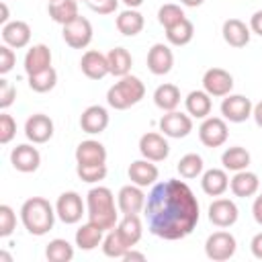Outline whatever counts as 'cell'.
I'll list each match as a JSON object with an SVG mask.
<instances>
[{"label": "cell", "mask_w": 262, "mask_h": 262, "mask_svg": "<svg viewBox=\"0 0 262 262\" xmlns=\"http://www.w3.org/2000/svg\"><path fill=\"white\" fill-rule=\"evenodd\" d=\"M145 221L156 237L176 242L192 233L199 223V201L184 180L168 178L154 184L145 201Z\"/></svg>", "instance_id": "1"}, {"label": "cell", "mask_w": 262, "mask_h": 262, "mask_svg": "<svg viewBox=\"0 0 262 262\" xmlns=\"http://www.w3.org/2000/svg\"><path fill=\"white\" fill-rule=\"evenodd\" d=\"M119 207L115 205V194L106 186H94L86 194V215L88 221L108 231L119 223Z\"/></svg>", "instance_id": "2"}, {"label": "cell", "mask_w": 262, "mask_h": 262, "mask_svg": "<svg viewBox=\"0 0 262 262\" xmlns=\"http://www.w3.org/2000/svg\"><path fill=\"white\" fill-rule=\"evenodd\" d=\"M55 217H57L55 207L43 196H31L20 207V221H23L25 229L37 237H41L53 229Z\"/></svg>", "instance_id": "3"}, {"label": "cell", "mask_w": 262, "mask_h": 262, "mask_svg": "<svg viewBox=\"0 0 262 262\" xmlns=\"http://www.w3.org/2000/svg\"><path fill=\"white\" fill-rule=\"evenodd\" d=\"M145 96V86L137 76H123L119 82H115L106 92V102L115 111H127L129 106L137 104Z\"/></svg>", "instance_id": "4"}, {"label": "cell", "mask_w": 262, "mask_h": 262, "mask_svg": "<svg viewBox=\"0 0 262 262\" xmlns=\"http://www.w3.org/2000/svg\"><path fill=\"white\" fill-rule=\"evenodd\" d=\"M237 242L229 231H213L205 242V254L213 262H225L233 258Z\"/></svg>", "instance_id": "5"}, {"label": "cell", "mask_w": 262, "mask_h": 262, "mask_svg": "<svg viewBox=\"0 0 262 262\" xmlns=\"http://www.w3.org/2000/svg\"><path fill=\"white\" fill-rule=\"evenodd\" d=\"M55 213L59 221H63L66 225H74L82 219V215H86V203L76 190H66L57 196Z\"/></svg>", "instance_id": "6"}, {"label": "cell", "mask_w": 262, "mask_h": 262, "mask_svg": "<svg viewBox=\"0 0 262 262\" xmlns=\"http://www.w3.org/2000/svg\"><path fill=\"white\" fill-rule=\"evenodd\" d=\"M229 129L223 117H207L199 127V139L205 147H221L227 141Z\"/></svg>", "instance_id": "7"}, {"label": "cell", "mask_w": 262, "mask_h": 262, "mask_svg": "<svg viewBox=\"0 0 262 262\" xmlns=\"http://www.w3.org/2000/svg\"><path fill=\"white\" fill-rule=\"evenodd\" d=\"M252 100L244 94H227L221 100V115L229 123H244L252 117Z\"/></svg>", "instance_id": "8"}, {"label": "cell", "mask_w": 262, "mask_h": 262, "mask_svg": "<svg viewBox=\"0 0 262 262\" xmlns=\"http://www.w3.org/2000/svg\"><path fill=\"white\" fill-rule=\"evenodd\" d=\"M203 90L211 96L223 98L233 90V76L223 68H209L203 74Z\"/></svg>", "instance_id": "9"}, {"label": "cell", "mask_w": 262, "mask_h": 262, "mask_svg": "<svg viewBox=\"0 0 262 262\" xmlns=\"http://www.w3.org/2000/svg\"><path fill=\"white\" fill-rule=\"evenodd\" d=\"M139 154L151 162H164L170 154V143L164 133L147 131L139 137Z\"/></svg>", "instance_id": "10"}, {"label": "cell", "mask_w": 262, "mask_h": 262, "mask_svg": "<svg viewBox=\"0 0 262 262\" xmlns=\"http://www.w3.org/2000/svg\"><path fill=\"white\" fill-rule=\"evenodd\" d=\"M61 35H63V41H66L72 49H84V47H88L90 41H92V25H90L88 18L78 16V18H74L72 23L63 25Z\"/></svg>", "instance_id": "11"}, {"label": "cell", "mask_w": 262, "mask_h": 262, "mask_svg": "<svg viewBox=\"0 0 262 262\" xmlns=\"http://www.w3.org/2000/svg\"><path fill=\"white\" fill-rule=\"evenodd\" d=\"M160 131L166 137L172 139H182L192 131V117L188 113H178V111H170L166 115H162L160 119Z\"/></svg>", "instance_id": "12"}, {"label": "cell", "mask_w": 262, "mask_h": 262, "mask_svg": "<svg viewBox=\"0 0 262 262\" xmlns=\"http://www.w3.org/2000/svg\"><path fill=\"white\" fill-rule=\"evenodd\" d=\"M209 221L215 225V227H231L235 225L237 217H239V209L237 205L231 201V199H215L211 205H209V213H207Z\"/></svg>", "instance_id": "13"}, {"label": "cell", "mask_w": 262, "mask_h": 262, "mask_svg": "<svg viewBox=\"0 0 262 262\" xmlns=\"http://www.w3.org/2000/svg\"><path fill=\"white\" fill-rule=\"evenodd\" d=\"M145 201H147V196H145L143 188L133 184V182L121 186V190L117 194V207H119V211L123 215H129V213H137L139 215L145 209Z\"/></svg>", "instance_id": "14"}, {"label": "cell", "mask_w": 262, "mask_h": 262, "mask_svg": "<svg viewBox=\"0 0 262 262\" xmlns=\"http://www.w3.org/2000/svg\"><path fill=\"white\" fill-rule=\"evenodd\" d=\"M10 164H12L14 170H18L23 174H31V172H35L39 168L41 154L31 143H20L10 151Z\"/></svg>", "instance_id": "15"}, {"label": "cell", "mask_w": 262, "mask_h": 262, "mask_svg": "<svg viewBox=\"0 0 262 262\" xmlns=\"http://www.w3.org/2000/svg\"><path fill=\"white\" fill-rule=\"evenodd\" d=\"M25 135L31 143H47L53 137V121L43 113H35L25 123Z\"/></svg>", "instance_id": "16"}, {"label": "cell", "mask_w": 262, "mask_h": 262, "mask_svg": "<svg viewBox=\"0 0 262 262\" xmlns=\"http://www.w3.org/2000/svg\"><path fill=\"white\" fill-rule=\"evenodd\" d=\"M174 66V53L166 43H154L147 51V70L154 76H166Z\"/></svg>", "instance_id": "17"}, {"label": "cell", "mask_w": 262, "mask_h": 262, "mask_svg": "<svg viewBox=\"0 0 262 262\" xmlns=\"http://www.w3.org/2000/svg\"><path fill=\"white\" fill-rule=\"evenodd\" d=\"M80 127L88 135H98L108 127V113L100 104H90L80 115Z\"/></svg>", "instance_id": "18"}, {"label": "cell", "mask_w": 262, "mask_h": 262, "mask_svg": "<svg viewBox=\"0 0 262 262\" xmlns=\"http://www.w3.org/2000/svg\"><path fill=\"white\" fill-rule=\"evenodd\" d=\"M80 70L86 78L90 80H102L104 76H108V61H106V55L96 51V49H88L84 51L82 59H80Z\"/></svg>", "instance_id": "19"}, {"label": "cell", "mask_w": 262, "mask_h": 262, "mask_svg": "<svg viewBox=\"0 0 262 262\" xmlns=\"http://www.w3.org/2000/svg\"><path fill=\"white\" fill-rule=\"evenodd\" d=\"M127 176H129V180H131L133 184L145 188V186L156 184V180H158V176H160V170H158L156 162L143 158V160L131 162V166H129V170H127Z\"/></svg>", "instance_id": "20"}, {"label": "cell", "mask_w": 262, "mask_h": 262, "mask_svg": "<svg viewBox=\"0 0 262 262\" xmlns=\"http://www.w3.org/2000/svg\"><path fill=\"white\" fill-rule=\"evenodd\" d=\"M2 41L12 49H23L31 41V27L25 20H10L2 25Z\"/></svg>", "instance_id": "21"}, {"label": "cell", "mask_w": 262, "mask_h": 262, "mask_svg": "<svg viewBox=\"0 0 262 262\" xmlns=\"http://www.w3.org/2000/svg\"><path fill=\"white\" fill-rule=\"evenodd\" d=\"M23 63H25V74L27 76L39 74V72L51 68V49L45 43H37V45L27 49Z\"/></svg>", "instance_id": "22"}, {"label": "cell", "mask_w": 262, "mask_h": 262, "mask_svg": "<svg viewBox=\"0 0 262 262\" xmlns=\"http://www.w3.org/2000/svg\"><path fill=\"white\" fill-rule=\"evenodd\" d=\"M221 33H223L225 43L229 47H235V49L246 47L250 43V35H252L250 27L239 18H227L221 27Z\"/></svg>", "instance_id": "23"}, {"label": "cell", "mask_w": 262, "mask_h": 262, "mask_svg": "<svg viewBox=\"0 0 262 262\" xmlns=\"http://www.w3.org/2000/svg\"><path fill=\"white\" fill-rule=\"evenodd\" d=\"M201 188L209 196H221L229 188V176L225 168H211L201 174Z\"/></svg>", "instance_id": "24"}, {"label": "cell", "mask_w": 262, "mask_h": 262, "mask_svg": "<svg viewBox=\"0 0 262 262\" xmlns=\"http://www.w3.org/2000/svg\"><path fill=\"white\" fill-rule=\"evenodd\" d=\"M229 188L235 196L248 199V196H254L258 192L260 178L250 170H239V172L233 174V178H229Z\"/></svg>", "instance_id": "25"}, {"label": "cell", "mask_w": 262, "mask_h": 262, "mask_svg": "<svg viewBox=\"0 0 262 262\" xmlns=\"http://www.w3.org/2000/svg\"><path fill=\"white\" fill-rule=\"evenodd\" d=\"M74 156L76 164H106V147L96 139L80 141Z\"/></svg>", "instance_id": "26"}, {"label": "cell", "mask_w": 262, "mask_h": 262, "mask_svg": "<svg viewBox=\"0 0 262 262\" xmlns=\"http://www.w3.org/2000/svg\"><path fill=\"white\" fill-rule=\"evenodd\" d=\"M117 31L125 37H135L143 31L145 27V18L137 8H125L123 12H119V16L115 18Z\"/></svg>", "instance_id": "27"}, {"label": "cell", "mask_w": 262, "mask_h": 262, "mask_svg": "<svg viewBox=\"0 0 262 262\" xmlns=\"http://www.w3.org/2000/svg\"><path fill=\"white\" fill-rule=\"evenodd\" d=\"M213 96L207 94L205 90H192L186 94L184 98V106H186V113L192 117V119H207L211 115V108H213Z\"/></svg>", "instance_id": "28"}, {"label": "cell", "mask_w": 262, "mask_h": 262, "mask_svg": "<svg viewBox=\"0 0 262 262\" xmlns=\"http://www.w3.org/2000/svg\"><path fill=\"white\" fill-rule=\"evenodd\" d=\"M104 233H106L104 229H100V227L94 225L92 221H86L84 225H80V227L76 229L74 239H76V246H78L80 250L90 252V250H94V248H98V246L102 244Z\"/></svg>", "instance_id": "29"}, {"label": "cell", "mask_w": 262, "mask_h": 262, "mask_svg": "<svg viewBox=\"0 0 262 262\" xmlns=\"http://www.w3.org/2000/svg\"><path fill=\"white\" fill-rule=\"evenodd\" d=\"M154 102L160 111L164 113H170V111H176L178 104H180V88L176 84H160L156 90H154Z\"/></svg>", "instance_id": "30"}, {"label": "cell", "mask_w": 262, "mask_h": 262, "mask_svg": "<svg viewBox=\"0 0 262 262\" xmlns=\"http://www.w3.org/2000/svg\"><path fill=\"white\" fill-rule=\"evenodd\" d=\"M117 231L121 233V237L133 248L141 235H143V225H141V219L137 213H129V215H123L117 223Z\"/></svg>", "instance_id": "31"}, {"label": "cell", "mask_w": 262, "mask_h": 262, "mask_svg": "<svg viewBox=\"0 0 262 262\" xmlns=\"http://www.w3.org/2000/svg\"><path fill=\"white\" fill-rule=\"evenodd\" d=\"M47 12H49L53 23L63 27V25H68L74 18L80 16L78 14V0H55V2H49Z\"/></svg>", "instance_id": "32"}, {"label": "cell", "mask_w": 262, "mask_h": 262, "mask_svg": "<svg viewBox=\"0 0 262 262\" xmlns=\"http://www.w3.org/2000/svg\"><path fill=\"white\" fill-rule=\"evenodd\" d=\"M106 61H108V72L117 78H123L131 72L133 66V57L125 47H113L106 53Z\"/></svg>", "instance_id": "33"}, {"label": "cell", "mask_w": 262, "mask_h": 262, "mask_svg": "<svg viewBox=\"0 0 262 262\" xmlns=\"http://www.w3.org/2000/svg\"><path fill=\"white\" fill-rule=\"evenodd\" d=\"M250 151L242 145H231L221 154V164L225 170L229 172H239V170H248L250 166Z\"/></svg>", "instance_id": "34"}, {"label": "cell", "mask_w": 262, "mask_h": 262, "mask_svg": "<svg viewBox=\"0 0 262 262\" xmlns=\"http://www.w3.org/2000/svg\"><path fill=\"white\" fill-rule=\"evenodd\" d=\"M164 31H166L168 43L174 45V47H184V45H188V43L192 41V37H194V25H192L186 16H184L182 20H178L176 25L164 29Z\"/></svg>", "instance_id": "35"}, {"label": "cell", "mask_w": 262, "mask_h": 262, "mask_svg": "<svg viewBox=\"0 0 262 262\" xmlns=\"http://www.w3.org/2000/svg\"><path fill=\"white\" fill-rule=\"evenodd\" d=\"M100 246H102L104 256H108V258H123L131 250V246L121 237V233L117 231V227H113V229H108L104 233V239H102Z\"/></svg>", "instance_id": "36"}, {"label": "cell", "mask_w": 262, "mask_h": 262, "mask_svg": "<svg viewBox=\"0 0 262 262\" xmlns=\"http://www.w3.org/2000/svg\"><path fill=\"white\" fill-rule=\"evenodd\" d=\"M176 170L184 180H192V178H199L205 172V162L199 154H184L178 160Z\"/></svg>", "instance_id": "37"}, {"label": "cell", "mask_w": 262, "mask_h": 262, "mask_svg": "<svg viewBox=\"0 0 262 262\" xmlns=\"http://www.w3.org/2000/svg\"><path fill=\"white\" fill-rule=\"evenodd\" d=\"M45 258L49 262H70L74 258V246L63 237H55L47 244Z\"/></svg>", "instance_id": "38"}, {"label": "cell", "mask_w": 262, "mask_h": 262, "mask_svg": "<svg viewBox=\"0 0 262 262\" xmlns=\"http://www.w3.org/2000/svg\"><path fill=\"white\" fill-rule=\"evenodd\" d=\"M27 78H29V88L33 92H39V94H45V92L53 90L55 84H57V72L53 70V66L43 70V72H39V74L27 76Z\"/></svg>", "instance_id": "39"}, {"label": "cell", "mask_w": 262, "mask_h": 262, "mask_svg": "<svg viewBox=\"0 0 262 262\" xmlns=\"http://www.w3.org/2000/svg\"><path fill=\"white\" fill-rule=\"evenodd\" d=\"M76 174L82 182L94 184L106 178V164H76Z\"/></svg>", "instance_id": "40"}, {"label": "cell", "mask_w": 262, "mask_h": 262, "mask_svg": "<svg viewBox=\"0 0 262 262\" xmlns=\"http://www.w3.org/2000/svg\"><path fill=\"white\" fill-rule=\"evenodd\" d=\"M186 14H184V10L178 6V4H172V2H168V4H162L160 6V10H158V23L164 27V29H168V27H172V25H176L178 20H182Z\"/></svg>", "instance_id": "41"}, {"label": "cell", "mask_w": 262, "mask_h": 262, "mask_svg": "<svg viewBox=\"0 0 262 262\" xmlns=\"http://www.w3.org/2000/svg\"><path fill=\"white\" fill-rule=\"evenodd\" d=\"M16 229V213L10 205H0V237H8Z\"/></svg>", "instance_id": "42"}, {"label": "cell", "mask_w": 262, "mask_h": 262, "mask_svg": "<svg viewBox=\"0 0 262 262\" xmlns=\"http://www.w3.org/2000/svg\"><path fill=\"white\" fill-rule=\"evenodd\" d=\"M16 135V121L12 119V115L2 113L0 115V143H10Z\"/></svg>", "instance_id": "43"}, {"label": "cell", "mask_w": 262, "mask_h": 262, "mask_svg": "<svg viewBox=\"0 0 262 262\" xmlns=\"http://www.w3.org/2000/svg\"><path fill=\"white\" fill-rule=\"evenodd\" d=\"M16 98V86L6 78H0V108L6 111Z\"/></svg>", "instance_id": "44"}, {"label": "cell", "mask_w": 262, "mask_h": 262, "mask_svg": "<svg viewBox=\"0 0 262 262\" xmlns=\"http://www.w3.org/2000/svg\"><path fill=\"white\" fill-rule=\"evenodd\" d=\"M16 63V53L8 45H0V74L6 76Z\"/></svg>", "instance_id": "45"}, {"label": "cell", "mask_w": 262, "mask_h": 262, "mask_svg": "<svg viewBox=\"0 0 262 262\" xmlns=\"http://www.w3.org/2000/svg\"><path fill=\"white\" fill-rule=\"evenodd\" d=\"M86 4L96 14H113L119 8V0H86Z\"/></svg>", "instance_id": "46"}, {"label": "cell", "mask_w": 262, "mask_h": 262, "mask_svg": "<svg viewBox=\"0 0 262 262\" xmlns=\"http://www.w3.org/2000/svg\"><path fill=\"white\" fill-rule=\"evenodd\" d=\"M250 31L256 33L258 37H262V10H256L250 18Z\"/></svg>", "instance_id": "47"}, {"label": "cell", "mask_w": 262, "mask_h": 262, "mask_svg": "<svg viewBox=\"0 0 262 262\" xmlns=\"http://www.w3.org/2000/svg\"><path fill=\"white\" fill-rule=\"evenodd\" d=\"M250 250H252L254 258L262 260V231H260V233H256V235L252 237V242H250Z\"/></svg>", "instance_id": "48"}, {"label": "cell", "mask_w": 262, "mask_h": 262, "mask_svg": "<svg viewBox=\"0 0 262 262\" xmlns=\"http://www.w3.org/2000/svg\"><path fill=\"white\" fill-rule=\"evenodd\" d=\"M252 215H254V221L258 225H262V194L254 199V203H252Z\"/></svg>", "instance_id": "49"}, {"label": "cell", "mask_w": 262, "mask_h": 262, "mask_svg": "<svg viewBox=\"0 0 262 262\" xmlns=\"http://www.w3.org/2000/svg\"><path fill=\"white\" fill-rule=\"evenodd\" d=\"M252 117H254L256 125H258V127L262 129V100L254 104V108H252Z\"/></svg>", "instance_id": "50"}, {"label": "cell", "mask_w": 262, "mask_h": 262, "mask_svg": "<svg viewBox=\"0 0 262 262\" xmlns=\"http://www.w3.org/2000/svg\"><path fill=\"white\" fill-rule=\"evenodd\" d=\"M123 260H125V262H131V260H141V262H143V260H145V254H143V252H135V250L131 248V250L123 256Z\"/></svg>", "instance_id": "51"}, {"label": "cell", "mask_w": 262, "mask_h": 262, "mask_svg": "<svg viewBox=\"0 0 262 262\" xmlns=\"http://www.w3.org/2000/svg\"><path fill=\"white\" fill-rule=\"evenodd\" d=\"M0 8H2V16H0V23H2V25L10 23V20H8V6H6V2H2V4H0Z\"/></svg>", "instance_id": "52"}, {"label": "cell", "mask_w": 262, "mask_h": 262, "mask_svg": "<svg viewBox=\"0 0 262 262\" xmlns=\"http://www.w3.org/2000/svg\"><path fill=\"white\" fill-rule=\"evenodd\" d=\"M127 8H139L141 4H143V0H121Z\"/></svg>", "instance_id": "53"}, {"label": "cell", "mask_w": 262, "mask_h": 262, "mask_svg": "<svg viewBox=\"0 0 262 262\" xmlns=\"http://www.w3.org/2000/svg\"><path fill=\"white\" fill-rule=\"evenodd\" d=\"M205 0H180V4H184V6H190V8H196V6H201Z\"/></svg>", "instance_id": "54"}, {"label": "cell", "mask_w": 262, "mask_h": 262, "mask_svg": "<svg viewBox=\"0 0 262 262\" xmlns=\"http://www.w3.org/2000/svg\"><path fill=\"white\" fill-rule=\"evenodd\" d=\"M49 2H55V0H49Z\"/></svg>", "instance_id": "55"}, {"label": "cell", "mask_w": 262, "mask_h": 262, "mask_svg": "<svg viewBox=\"0 0 262 262\" xmlns=\"http://www.w3.org/2000/svg\"><path fill=\"white\" fill-rule=\"evenodd\" d=\"M78 2H80V0H78Z\"/></svg>", "instance_id": "56"}]
</instances>
